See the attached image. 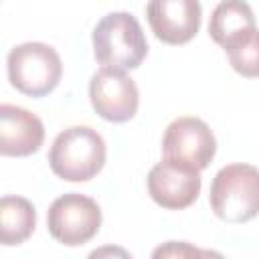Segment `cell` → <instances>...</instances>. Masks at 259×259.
<instances>
[{
	"mask_svg": "<svg viewBox=\"0 0 259 259\" xmlns=\"http://www.w3.org/2000/svg\"><path fill=\"white\" fill-rule=\"evenodd\" d=\"M93 55L105 69L132 71L148 55V40L136 16L109 12L93 28Z\"/></svg>",
	"mask_w": 259,
	"mask_h": 259,
	"instance_id": "1",
	"label": "cell"
},
{
	"mask_svg": "<svg viewBox=\"0 0 259 259\" xmlns=\"http://www.w3.org/2000/svg\"><path fill=\"white\" fill-rule=\"evenodd\" d=\"M105 142L95 130L73 125L55 138L49 152V164L59 178L67 182H85L99 174L105 164Z\"/></svg>",
	"mask_w": 259,
	"mask_h": 259,
	"instance_id": "2",
	"label": "cell"
},
{
	"mask_svg": "<svg viewBox=\"0 0 259 259\" xmlns=\"http://www.w3.org/2000/svg\"><path fill=\"white\" fill-rule=\"evenodd\" d=\"M210 206L225 223H247L259 214V168L229 164L210 184Z\"/></svg>",
	"mask_w": 259,
	"mask_h": 259,
	"instance_id": "3",
	"label": "cell"
},
{
	"mask_svg": "<svg viewBox=\"0 0 259 259\" xmlns=\"http://www.w3.org/2000/svg\"><path fill=\"white\" fill-rule=\"evenodd\" d=\"M6 67L12 87L30 97L49 95L63 75L59 53L45 42H22L12 47Z\"/></svg>",
	"mask_w": 259,
	"mask_h": 259,
	"instance_id": "4",
	"label": "cell"
},
{
	"mask_svg": "<svg viewBox=\"0 0 259 259\" xmlns=\"http://www.w3.org/2000/svg\"><path fill=\"white\" fill-rule=\"evenodd\" d=\"M47 227L55 241L67 247H79L97 235L101 227V208L85 194L67 192L49 206Z\"/></svg>",
	"mask_w": 259,
	"mask_h": 259,
	"instance_id": "5",
	"label": "cell"
},
{
	"mask_svg": "<svg viewBox=\"0 0 259 259\" xmlns=\"http://www.w3.org/2000/svg\"><path fill=\"white\" fill-rule=\"evenodd\" d=\"M162 152L164 160L194 168V170H204L217 152V140L210 132V127L192 115H182L174 119L162 140Z\"/></svg>",
	"mask_w": 259,
	"mask_h": 259,
	"instance_id": "6",
	"label": "cell"
},
{
	"mask_svg": "<svg viewBox=\"0 0 259 259\" xmlns=\"http://www.w3.org/2000/svg\"><path fill=\"white\" fill-rule=\"evenodd\" d=\"M89 99L105 121L125 123L138 111L140 91L125 71L101 67L89 81Z\"/></svg>",
	"mask_w": 259,
	"mask_h": 259,
	"instance_id": "7",
	"label": "cell"
},
{
	"mask_svg": "<svg viewBox=\"0 0 259 259\" xmlns=\"http://www.w3.org/2000/svg\"><path fill=\"white\" fill-rule=\"evenodd\" d=\"M148 192L162 208H186L200 194V172L170 160H162L148 174Z\"/></svg>",
	"mask_w": 259,
	"mask_h": 259,
	"instance_id": "8",
	"label": "cell"
},
{
	"mask_svg": "<svg viewBox=\"0 0 259 259\" xmlns=\"http://www.w3.org/2000/svg\"><path fill=\"white\" fill-rule=\"evenodd\" d=\"M146 14L156 38L184 45L198 32L202 10L196 0H154L146 6Z\"/></svg>",
	"mask_w": 259,
	"mask_h": 259,
	"instance_id": "9",
	"label": "cell"
},
{
	"mask_svg": "<svg viewBox=\"0 0 259 259\" xmlns=\"http://www.w3.org/2000/svg\"><path fill=\"white\" fill-rule=\"evenodd\" d=\"M45 140L42 121L24 107L10 103L0 105V154L2 156H30Z\"/></svg>",
	"mask_w": 259,
	"mask_h": 259,
	"instance_id": "10",
	"label": "cell"
},
{
	"mask_svg": "<svg viewBox=\"0 0 259 259\" xmlns=\"http://www.w3.org/2000/svg\"><path fill=\"white\" fill-rule=\"evenodd\" d=\"M255 30V16L247 2L227 0L219 2L208 22V34L225 51L237 40Z\"/></svg>",
	"mask_w": 259,
	"mask_h": 259,
	"instance_id": "11",
	"label": "cell"
},
{
	"mask_svg": "<svg viewBox=\"0 0 259 259\" xmlns=\"http://www.w3.org/2000/svg\"><path fill=\"white\" fill-rule=\"evenodd\" d=\"M36 227V212L24 196L6 194L0 198V243L6 247L24 243Z\"/></svg>",
	"mask_w": 259,
	"mask_h": 259,
	"instance_id": "12",
	"label": "cell"
},
{
	"mask_svg": "<svg viewBox=\"0 0 259 259\" xmlns=\"http://www.w3.org/2000/svg\"><path fill=\"white\" fill-rule=\"evenodd\" d=\"M229 55L231 67L249 79L259 77V30L255 28L241 40H237L233 47L225 51Z\"/></svg>",
	"mask_w": 259,
	"mask_h": 259,
	"instance_id": "13",
	"label": "cell"
},
{
	"mask_svg": "<svg viewBox=\"0 0 259 259\" xmlns=\"http://www.w3.org/2000/svg\"><path fill=\"white\" fill-rule=\"evenodd\" d=\"M152 259H204V249L186 241H166L152 251Z\"/></svg>",
	"mask_w": 259,
	"mask_h": 259,
	"instance_id": "14",
	"label": "cell"
},
{
	"mask_svg": "<svg viewBox=\"0 0 259 259\" xmlns=\"http://www.w3.org/2000/svg\"><path fill=\"white\" fill-rule=\"evenodd\" d=\"M87 259H132V255L119 245H103L93 249L87 255Z\"/></svg>",
	"mask_w": 259,
	"mask_h": 259,
	"instance_id": "15",
	"label": "cell"
},
{
	"mask_svg": "<svg viewBox=\"0 0 259 259\" xmlns=\"http://www.w3.org/2000/svg\"><path fill=\"white\" fill-rule=\"evenodd\" d=\"M204 259H225V255L212 249H204Z\"/></svg>",
	"mask_w": 259,
	"mask_h": 259,
	"instance_id": "16",
	"label": "cell"
}]
</instances>
